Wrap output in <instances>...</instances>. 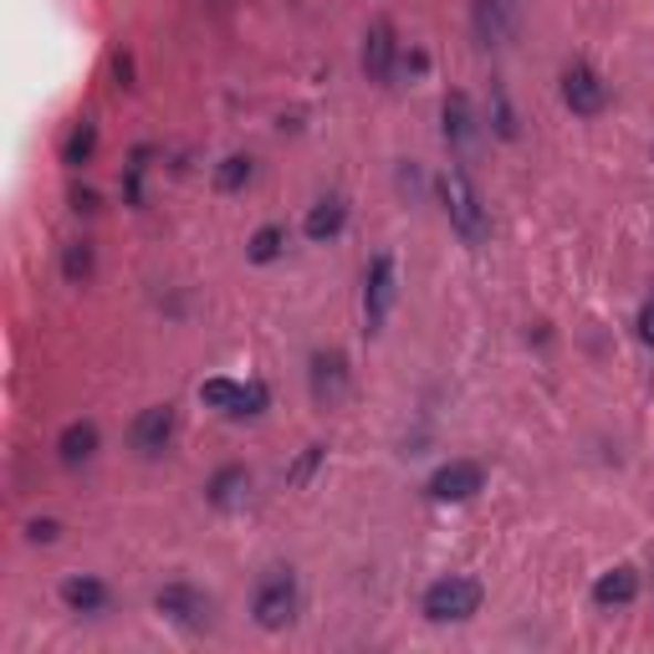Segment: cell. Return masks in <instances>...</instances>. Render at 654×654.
<instances>
[{
    "instance_id": "3957f363",
    "label": "cell",
    "mask_w": 654,
    "mask_h": 654,
    "mask_svg": "<svg viewBox=\"0 0 654 654\" xmlns=\"http://www.w3.org/2000/svg\"><path fill=\"white\" fill-rule=\"evenodd\" d=\"M481 609V583L476 578H440L425 588V619L435 624H460Z\"/></svg>"
},
{
    "instance_id": "4fadbf2b",
    "label": "cell",
    "mask_w": 654,
    "mask_h": 654,
    "mask_svg": "<svg viewBox=\"0 0 654 654\" xmlns=\"http://www.w3.org/2000/svg\"><path fill=\"white\" fill-rule=\"evenodd\" d=\"M246 496H251V470H246V466H220L210 476V486H205V501L220 507V511L246 507Z\"/></svg>"
},
{
    "instance_id": "ac0fdd59",
    "label": "cell",
    "mask_w": 654,
    "mask_h": 654,
    "mask_svg": "<svg viewBox=\"0 0 654 654\" xmlns=\"http://www.w3.org/2000/svg\"><path fill=\"white\" fill-rule=\"evenodd\" d=\"M476 37L486 46H501L511 37V21H507V0H476Z\"/></svg>"
},
{
    "instance_id": "8fae6325",
    "label": "cell",
    "mask_w": 654,
    "mask_h": 654,
    "mask_svg": "<svg viewBox=\"0 0 654 654\" xmlns=\"http://www.w3.org/2000/svg\"><path fill=\"white\" fill-rule=\"evenodd\" d=\"M394 56H399V41H394V27L388 21H374L368 37H363V72L374 82L394 77Z\"/></svg>"
},
{
    "instance_id": "603a6c76",
    "label": "cell",
    "mask_w": 654,
    "mask_h": 654,
    "mask_svg": "<svg viewBox=\"0 0 654 654\" xmlns=\"http://www.w3.org/2000/svg\"><path fill=\"white\" fill-rule=\"evenodd\" d=\"M56 537H62V521H52V517L27 521V542H56Z\"/></svg>"
},
{
    "instance_id": "5b68a950",
    "label": "cell",
    "mask_w": 654,
    "mask_h": 654,
    "mask_svg": "<svg viewBox=\"0 0 654 654\" xmlns=\"http://www.w3.org/2000/svg\"><path fill=\"white\" fill-rule=\"evenodd\" d=\"M154 609L179 629H205L210 624V599H205L195 583H164L159 599H154Z\"/></svg>"
},
{
    "instance_id": "9c48e42d",
    "label": "cell",
    "mask_w": 654,
    "mask_h": 654,
    "mask_svg": "<svg viewBox=\"0 0 654 654\" xmlns=\"http://www.w3.org/2000/svg\"><path fill=\"white\" fill-rule=\"evenodd\" d=\"M481 486H486V470L476 460H450V466H440L429 476V496L435 501H470Z\"/></svg>"
},
{
    "instance_id": "cb8c5ba5",
    "label": "cell",
    "mask_w": 654,
    "mask_h": 654,
    "mask_svg": "<svg viewBox=\"0 0 654 654\" xmlns=\"http://www.w3.org/2000/svg\"><path fill=\"white\" fill-rule=\"evenodd\" d=\"M496 134L517 138V118H511V103H507V93H501V87H496Z\"/></svg>"
},
{
    "instance_id": "ffe728a7",
    "label": "cell",
    "mask_w": 654,
    "mask_h": 654,
    "mask_svg": "<svg viewBox=\"0 0 654 654\" xmlns=\"http://www.w3.org/2000/svg\"><path fill=\"white\" fill-rule=\"evenodd\" d=\"M97 271V256L87 241H68V251H62V277L72 281V287H87Z\"/></svg>"
},
{
    "instance_id": "8992f818",
    "label": "cell",
    "mask_w": 654,
    "mask_h": 654,
    "mask_svg": "<svg viewBox=\"0 0 654 654\" xmlns=\"http://www.w3.org/2000/svg\"><path fill=\"white\" fill-rule=\"evenodd\" d=\"M200 399L210 404V409L230 414V419H246V414L267 409V388H261V384H230V378H210V384H200Z\"/></svg>"
},
{
    "instance_id": "9a60e30c",
    "label": "cell",
    "mask_w": 654,
    "mask_h": 654,
    "mask_svg": "<svg viewBox=\"0 0 654 654\" xmlns=\"http://www.w3.org/2000/svg\"><path fill=\"white\" fill-rule=\"evenodd\" d=\"M62 603H68L72 614H103V609H107V588H103V578H93V573L68 578V583H62Z\"/></svg>"
},
{
    "instance_id": "ba28073f",
    "label": "cell",
    "mask_w": 654,
    "mask_h": 654,
    "mask_svg": "<svg viewBox=\"0 0 654 654\" xmlns=\"http://www.w3.org/2000/svg\"><path fill=\"white\" fill-rule=\"evenodd\" d=\"M169 440H174V404H148V409L134 419V429H128V445H134L144 460L164 455Z\"/></svg>"
},
{
    "instance_id": "7402d4cb",
    "label": "cell",
    "mask_w": 654,
    "mask_h": 654,
    "mask_svg": "<svg viewBox=\"0 0 654 654\" xmlns=\"http://www.w3.org/2000/svg\"><path fill=\"white\" fill-rule=\"evenodd\" d=\"M251 174H256V164L246 159V154H230L220 169H215V185L226 189V195H236V189H246L251 185Z\"/></svg>"
},
{
    "instance_id": "d4e9b609",
    "label": "cell",
    "mask_w": 654,
    "mask_h": 654,
    "mask_svg": "<svg viewBox=\"0 0 654 654\" xmlns=\"http://www.w3.org/2000/svg\"><path fill=\"white\" fill-rule=\"evenodd\" d=\"M318 460H322V445H308V450H302V460H297V470H292V486H302V481H308Z\"/></svg>"
},
{
    "instance_id": "6da1fadb",
    "label": "cell",
    "mask_w": 654,
    "mask_h": 654,
    "mask_svg": "<svg viewBox=\"0 0 654 654\" xmlns=\"http://www.w3.org/2000/svg\"><path fill=\"white\" fill-rule=\"evenodd\" d=\"M440 200H445V215H450V226L460 230V241L481 246L491 236V220H486V205H481V189L470 185V174L460 164L440 174Z\"/></svg>"
},
{
    "instance_id": "484cf974",
    "label": "cell",
    "mask_w": 654,
    "mask_h": 654,
    "mask_svg": "<svg viewBox=\"0 0 654 654\" xmlns=\"http://www.w3.org/2000/svg\"><path fill=\"white\" fill-rule=\"evenodd\" d=\"M640 338H644V343H654V297L640 308Z\"/></svg>"
},
{
    "instance_id": "7a4b0ae2",
    "label": "cell",
    "mask_w": 654,
    "mask_h": 654,
    "mask_svg": "<svg viewBox=\"0 0 654 654\" xmlns=\"http://www.w3.org/2000/svg\"><path fill=\"white\" fill-rule=\"evenodd\" d=\"M297 603H302V593H297V578L292 568H271L261 583H256V599H251V614L261 629H287L297 619Z\"/></svg>"
},
{
    "instance_id": "277c9868",
    "label": "cell",
    "mask_w": 654,
    "mask_h": 654,
    "mask_svg": "<svg viewBox=\"0 0 654 654\" xmlns=\"http://www.w3.org/2000/svg\"><path fill=\"white\" fill-rule=\"evenodd\" d=\"M394 292H399V267H394V256L384 251L368 261V277H363V322H368V333H378L388 322Z\"/></svg>"
},
{
    "instance_id": "5bb4252c",
    "label": "cell",
    "mask_w": 654,
    "mask_h": 654,
    "mask_svg": "<svg viewBox=\"0 0 654 654\" xmlns=\"http://www.w3.org/2000/svg\"><path fill=\"white\" fill-rule=\"evenodd\" d=\"M640 599V573L634 568H614V573H603L593 583V603L599 609H624V603Z\"/></svg>"
},
{
    "instance_id": "d6986e66",
    "label": "cell",
    "mask_w": 654,
    "mask_h": 654,
    "mask_svg": "<svg viewBox=\"0 0 654 654\" xmlns=\"http://www.w3.org/2000/svg\"><path fill=\"white\" fill-rule=\"evenodd\" d=\"M93 154H97V123H72V134L62 138V164L68 169H82V164H93Z\"/></svg>"
},
{
    "instance_id": "44dd1931",
    "label": "cell",
    "mask_w": 654,
    "mask_h": 654,
    "mask_svg": "<svg viewBox=\"0 0 654 654\" xmlns=\"http://www.w3.org/2000/svg\"><path fill=\"white\" fill-rule=\"evenodd\" d=\"M281 246H287V226H261L251 236V246H246V256H251L256 267H267V261H277Z\"/></svg>"
},
{
    "instance_id": "52a82bcc",
    "label": "cell",
    "mask_w": 654,
    "mask_h": 654,
    "mask_svg": "<svg viewBox=\"0 0 654 654\" xmlns=\"http://www.w3.org/2000/svg\"><path fill=\"white\" fill-rule=\"evenodd\" d=\"M308 384H312V404L318 409H338L347 394V359L343 353H312Z\"/></svg>"
},
{
    "instance_id": "2e32d148",
    "label": "cell",
    "mask_w": 654,
    "mask_h": 654,
    "mask_svg": "<svg viewBox=\"0 0 654 654\" xmlns=\"http://www.w3.org/2000/svg\"><path fill=\"white\" fill-rule=\"evenodd\" d=\"M343 226H347V205L338 200V195H328V200H318V205L308 210V226H302V230H308V241H312V246H328Z\"/></svg>"
},
{
    "instance_id": "30bf717a",
    "label": "cell",
    "mask_w": 654,
    "mask_h": 654,
    "mask_svg": "<svg viewBox=\"0 0 654 654\" xmlns=\"http://www.w3.org/2000/svg\"><path fill=\"white\" fill-rule=\"evenodd\" d=\"M562 103L573 107L578 118H593V113H603V103H609V87H603V77L593 68H573L562 77Z\"/></svg>"
},
{
    "instance_id": "e0dca14e",
    "label": "cell",
    "mask_w": 654,
    "mask_h": 654,
    "mask_svg": "<svg viewBox=\"0 0 654 654\" xmlns=\"http://www.w3.org/2000/svg\"><path fill=\"white\" fill-rule=\"evenodd\" d=\"M445 138H450L460 154H470V144H476V113H470V97L466 93L445 97Z\"/></svg>"
},
{
    "instance_id": "7c38bea8",
    "label": "cell",
    "mask_w": 654,
    "mask_h": 654,
    "mask_svg": "<svg viewBox=\"0 0 654 654\" xmlns=\"http://www.w3.org/2000/svg\"><path fill=\"white\" fill-rule=\"evenodd\" d=\"M97 445H103V435H97L93 419H72V425H62V435H56V460H62V466H87L97 455Z\"/></svg>"
},
{
    "instance_id": "4316f807",
    "label": "cell",
    "mask_w": 654,
    "mask_h": 654,
    "mask_svg": "<svg viewBox=\"0 0 654 654\" xmlns=\"http://www.w3.org/2000/svg\"><path fill=\"white\" fill-rule=\"evenodd\" d=\"M72 210H97V195L93 189H72Z\"/></svg>"
}]
</instances>
